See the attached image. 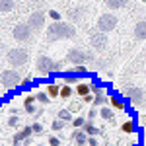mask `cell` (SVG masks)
Wrapping results in <instances>:
<instances>
[{
	"label": "cell",
	"mask_w": 146,
	"mask_h": 146,
	"mask_svg": "<svg viewBox=\"0 0 146 146\" xmlns=\"http://www.w3.org/2000/svg\"><path fill=\"white\" fill-rule=\"evenodd\" d=\"M47 16H49V18L53 20V22H60V14H58L56 10H51L49 14H47Z\"/></svg>",
	"instance_id": "836d02e7"
},
{
	"label": "cell",
	"mask_w": 146,
	"mask_h": 146,
	"mask_svg": "<svg viewBox=\"0 0 146 146\" xmlns=\"http://www.w3.org/2000/svg\"><path fill=\"white\" fill-rule=\"evenodd\" d=\"M8 62H10V66L14 68H20V66H25L27 64V60H29V53H27V49H23V47H14L8 51Z\"/></svg>",
	"instance_id": "7a4b0ae2"
},
{
	"label": "cell",
	"mask_w": 146,
	"mask_h": 146,
	"mask_svg": "<svg viewBox=\"0 0 146 146\" xmlns=\"http://www.w3.org/2000/svg\"><path fill=\"white\" fill-rule=\"evenodd\" d=\"M121 131H123L125 135H133L136 131V125H135V121H125L123 125H121Z\"/></svg>",
	"instance_id": "603a6c76"
},
{
	"label": "cell",
	"mask_w": 146,
	"mask_h": 146,
	"mask_svg": "<svg viewBox=\"0 0 146 146\" xmlns=\"http://www.w3.org/2000/svg\"><path fill=\"white\" fill-rule=\"evenodd\" d=\"M92 103H94V105H98V107H101V105H105V103H107V98H103V94H98V96H94Z\"/></svg>",
	"instance_id": "4316f807"
},
{
	"label": "cell",
	"mask_w": 146,
	"mask_h": 146,
	"mask_svg": "<svg viewBox=\"0 0 146 146\" xmlns=\"http://www.w3.org/2000/svg\"><path fill=\"white\" fill-rule=\"evenodd\" d=\"M96 115H98V111H96V109H92V111L88 113V119H90V121H92V119H94V117H96Z\"/></svg>",
	"instance_id": "b9f144b4"
},
{
	"label": "cell",
	"mask_w": 146,
	"mask_h": 146,
	"mask_svg": "<svg viewBox=\"0 0 146 146\" xmlns=\"http://www.w3.org/2000/svg\"><path fill=\"white\" fill-rule=\"evenodd\" d=\"M23 109L25 113H35V94H27L25 98H23Z\"/></svg>",
	"instance_id": "4fadbf2b"
},
{
	"label": "cell",
	"mask_w": 146,
	"mask_h": 146,
	"mask_svg": "<svg viewBox=\"0 0 146 146\" xmlns=\"http://www.w3.org/2000/svg\"><path fill=\"white\" fill-rule=\"evenodd\" d=\"M12 35H14V39H16L18 43H31V39H33V29L25 22H20V23L14 25Z\"/></svg>",
	"instance_id": "3957f363"
},
{
	"label": "cell",
	"mask_w": 146,
	"mask_h": 146,
	"mask_svg": "<svg viewBox=\"0 0 146 146\" xmlns=\"http://www.w3.org/2000/svg\"><path fill=\"white\" fill-rule=\"evenodd\" d=\"M82 131H84L88 136H96V135H98V127H94L92 121H86V123L82 125Z\"/></svg>",
	"instance_id": "7402d4cb"
},
{
	"label": "cell",
	"mask_w": 146,
	"mask_h": 146,
	"mask_svg": "<svg viewBox=\"0 0 146 146\" xmlns=\"http://www.w3.org/2000/svg\"><path fill=\"white\" fill-rule=\"evenodd\" d=\"M68 18L72 22H82V8H72L68 10Z\"/></svg>",
	"instance_id": "cb8c5ba5"
},
{
	"label": "cell",
	"mask_w": 146,
	"mask_h": 146,
	"mask_svg": "<svg viewBox=\"0 0 146 146\" xmlns=\"http://www.w3.org/2000/svg\"><path fill=\"white\" fill-rule=\"evenodd\" d=\"M20 74L16 72V70H4L2 74H0V82H2V86L6 88V90H14V88H18V84H20Z\"/></svg>",
	"instance_id": "52a82bcc"
},
{
	"label": "cell",
	"mask_w": 146,
	"mask_h": 146,
	"mask_svg": "<svg viewBox=\"0 0 146 146\" xmlns=\"http://www.w3.org/2000/svg\"><path fill=\"white\" fill-rule=\"evenodd\" d=\"M86 123V119L84 117H76V119H72V127L74 129H82V125Z\"/></svg>",
	"instance_id": "1f68e13d"
},
{
	"label": "cell",
	"mask_w": 146,
	"mask_h": 146,
	"mask_svg": "<svg viewBox=\"0 0 146 146\" xmlns=\"http://www.w3.org/2000/svg\"><path fill=\"white\" fill-rule=\"evenodd\" d=\"M90 45L94 47V51H105V47H107V33H101V31H92L90 33Z\"/></svg>",
	"instance_id": "ba28073f"
},
{
	"label": "cell",
	"mask_w": 146,
	"mask_h": 146,
	"mask_svg": "<svg viewBox=\"0 0 146 146\" xmlns=\"http://www.w3.org/2000/svg\"><path fill=\"white\" fill-rule=\"evenodd\" d=\"M35 101L41 103V105H47V103L51 101V98H49V96L45 94V90H43V92H37V94H35Z\"/></svg>",
	"instance_id": "d4e9b609"
},
{
	"label": "cell",
	"mask_w": 146,
	"mask_h": 146,
	"mask_svg": "<svg viewBox=\"0 0 146 146\" xmlns=\"http://www.w3.org/2000/svg\"><path fill=\"white\" fill-rule=\"evenodd\" d=\"M68 111L72 113V111H80V103H72L70 107H68Z\"/></svg>",
	"instance_id": "60d3db41"
},
{
	"label": "cell",
	"mask_w": 146,
	"mask_h": 146,
	"mask_svg": "<svg viewBox=\"0 0 146 146\" xmlns=\"http://www.w3.org/2000/svg\"><path fill=\"white\" fill-rule=\"evenodd\" d=\"M20 88H29L31 86V80L29 78H20V84H18Z\"/></svg>",
	"instance_id": "d590c367"
},
{
	"label": "cell",
	"mask_w": 146,
	"mask_h": 146,
	"mask_svg": "<svg viewBox=\"0 0 146 146\" xmlns=\"http://www.w3.org/2000/svg\"><path fill=\"white\" fill-rule=\"evenodd\" d=\"M86 144H90V146H100V142H98V138L96 136H88V142Z\"/></svg>",
	"instance_id": "74e56055"
},
{
	"label": "cell",
	"mask_w": 146,
	"mask_h": 146,
	"mask_svg": "<svg viewBox=\"0 0 146 146\" xmlns=\"http://www.w3.org/2000/svg\"><path fill=\"white\" fill-rule=\"evenodd\" d=\"M62 70V62H58V60H53V64H51V74H58Z\"/></svg>",
	"instance_id": "f546056e"
},
{
	"label": "cell",
	"mask_w": 146,
	"mask_h": 146,
	"mask_svg": "<svg viewBox=\"0 0 146 146\" xmlns=\"http://www.w3.org/2000/svg\"><path fill=\"white\" fill-rule=\"evenodd\" d=\"M20 133H22L23 140H25V142H27V138H29V136L33 135V133H31V125H25V127H23V129H22V131H20Z\"/></svg>",
	"instance_id": "f1b7e54d"
},
{
	"label": "cell",
	"mask_w": 146,
	"mask_h": 146,
	"mask_svg": "<svg viewBox=\"0 0 146 146\" xmlns=\"http://www.w3.org/2000/svg\"><path fill=\"white\" fill-rule=\"evenodd\" d=\"M37 146H43V144H37Z\"/></svg>",
	"instance_id": "ee69618b"
},
{
	"label": "cell",
	"mask_w": 146,
	"mask_h": 146,
	"mask_svg": "<svg viewBox=\"0 0 146 146\" xmlns=\"http://www.w3.org/2000/svg\"><path fill=\"white\" fill-rule=\"evenodd\" d=\"M51 64H53V58L47 55H39L35 58V68L37 72H41L43 76H49L51 74Z\"/></svg>",
	"instance_id": "30bf717a"
},
{
	"label": "cell",
	"mask_w": 146,
	"mask_h": 146,
	"mask_svg": "<svg viewBox=\"0 0 146 146\" xmlns=\"http://www.w3.org/2000/svg\"><path fill=\"white\" fill-rule=\"evenodd\" d=\"M72 96H74L72 86H68V84H64V86H58V98H62V100H70Z\"/></svg>",
	"instance_id": "2e32d148"
},
{
	"label": "cell",
	"mask_w": 146,
	"mask_h": 146,
	"mask_svg": "<svg viewBox=\"0 0 146 146\" xmlns=\"http://www.w3.org/2000/svg\"><path fill=\"white\" fill-rule=\"evenodd\" d=\"M66 72H70V74H76V76H86V74H88V68H86V64H72V66L68 68Z\"/></svg>",
	"instance_id": "ac0fdd59"
},
{
	"label": "cell",
	"mask_w": 146,
	"mask_h": 146,
	"mask_svg": "<svg viewBox=\"0 0 146 146\" xmlns=\"http://www.w3.org/2000/svg\"><path fill=\"white\" fill-rule=\"evenodd\" d=\"M58 144H60V140H58L56 136H51V138H49V146H58Z\"/></svg>",
	"instance_id": "ab89813d"
},
{
	"label": "cell",
	"mask_w": 146,
	"mask_h": 146,
	"mask_svg": "<svg viewBox=\"0 0 146 146\" xmlns=\"http://www.w3.org/2000/svg\"><path fill=\"white\" fill-rule=\"evenodd\" d=\"M88 58H92L90 53H86V51H82L78 47H72L70 51L66 53V58L62 60V62H72V64H84Z\"/></svg>",
	"instance_id": "8992f818"
},
{
	"label": "cell",
	"mask_w": 146,
	"mask_h": 146,
	"mask_svg": "<svg viewBox=\"0 0 146 146\" xmlns=\"http://www.w3.org/2000/svg\"><path fill=\"white\" fill-rule=\"evenodd\" d=\"M45 94L51 98V100L58 98V84H56V82H53V84H47V86H45Z\"/></svg>",
	"instance_id": "d6986e66"
},
{
	"label": "cell",
	"mask_w": 146,
	"mask_h": 146,
	"mask_svg": "<svg viewBox=\"0 0 146 146\" xmlns=\"http://www.w3.org/2000/svg\"><path fill=\"white\" fill-rule=\"evenodd\" d=\"M123 96L131 101V105H135V107H144V90H142V88L129 86V88H125Z\"/></svg>",
	"instance_id": "5b68a950"
},
{
	"label": "cell",
	"mask_w": 146,
	"mask_h": 146,
	"mask_svg": "<svg viewBox=\"0 0 146 146\" xmlns=\"http://www.w3.org/2000/svg\"><path fill=\"white\" fill-rule=\"evenodd\" d=\"M45 18H47V16L43 14V12L35 10V12H31V14H29V18H27V22H25V23H27L33 31H39V29L45 25Z\"/></svg>",
	"instance_id": "9c48e42d"
},
{
	"label": "cell",
	"mask_w": 146,
	"mask_h": 146,
	"mask_svg": "<svg viewBox=\"0 0 146 146\" xmlns=\"http://www.w3.org/2000/svg\"><path fill=\"white\" fill-rule=\"evenodd\" d=\"M31 133H33V135H39V133H43V127H41L39 123H33V125H31Z\"/></svg>",
	"instance_id": "e575fe53"
},
{
	"label": "cell",
	"mask_w": 146,
	"mask_h": 146,
	"mask_svg": "<svg viewBox=\"0 0 146 146\" xmlns=\"http://www.w3.org/2000/svg\"><path fill=\"white\" fill-rule=\"evenodd\" d=\"M109 103H111L113 109H119V111H125V109H127V101L121 100V98H119V96H115V94L109 96Z\"/></svg>",
	"instance_id": "9a60e30c"
},
{
	"label": "cell",
	"mask_w": 146,
	"mask_h": 146,
	"mask_svg": "<svg viewBox=\"0 0 146 146\" xmlns=\"http://www.w3.org/2000/svg\"><path fill=\"white\" fill-rule=\"evenodd\" d=\"M14 6H16V0H0V14L12 12Z\"/></svg>",
	"instance_id": "ffe728a7"
},
{
	"label": "cell",
	"mask_w": 146,
	"mask_h": 146,
	"mask_svg": "<svg viewBox=\"0 0 146 146\" xmlns=\"http://www.w3.org/2000/svg\"><path fill=\"white\" fill-rule=\"evenodd\" d=\"M62 127H64V121H60V119H55L53 125H51V129H53V131H60Z\"/></svg>",
	"instance_id": "d6a6232c"
},
{
	"label": "cell",
	"mask_w": 146,
	"mask_h": 146,
	"mask_svg": "<svg viewBox=\"0 0 146 146\" xmlns=\"http://www.w3.org/2000/svg\"><path fill=\"white\" fill-rule=\"evenodd\" d=\"M74 37H76V29L72 23L53 22L47 27V39L49 41H66V39H74Z\"/></svg>",
	"instance_id": "6da1fadb"
},
{
	"label": "cell",
	"mask_w": 146,
	"mask_h": 146,
	"mask_svg": "<svg viewBox=\"0 0 146 146\" xmlns=\"http://www.w3.org/2000/svg\"><path fill=\"white\" fill-rule=\"evenodd\" d=\"M117 23H119V18L115 14H101L100 18H98L96 27H98V31H101V33H109V31H113L117 27Z\"/></svg>",
	"instance_id": "277c9868"
},
{
	"label": "cell",
	"mask_w": 146,
	"mask_h": 146,
	"mask_svg": "<svg viewBox=\"0 0 146 146\" xmlns=\"http://www.w3.org/2000/svg\"><path fill=\"white\" fill-rule=\"evenodd\" d=\"M70 140H72L76 146H86V142H88V135H86L82 129H76V131L72 133V136H70Z\"/></svg>",
	"instance_id": "7c38bea8"
},
{
	"label": "cell",
	"mask_w": 146,
	"mask_h": 146,
	"mask_svg": "<svg viewBox=\"0 0 146 146\" xmlns=\"http://www.w3.org/2000/svg\"><path fill=\"white\" fill-rule=\"evenodd\" d=\"M8 125H10V127H16V125H18V117H16V115H10V117H8Z\"/></svg>",
	"instance_id": "f35d334b"
},
{
	"label": "cell",
	"mask_w": 146,
	"mask_h": 146,
	"mask_svg": "<svg viewBox=\"0 0 146 146\" xmlns=\"http://www.w3.org/2000/svg\"><path fill=\"white\" fill-rule=\"evenodd\" d=\"M100 117L103 119V121H113L115 113H113V109H109V107H105V105H101V109H100Z\"/></svg>",
	"instance_id": "44dd1931"
},
{
	"label": "cell",
	"mask_w": 146,
	"mask_h": 146,
	"mask_svg": "<svg viewBox=\"0 0 146 146\" xmlns=\"http://www.w3.org/2000/svg\"><path fill=\"white\" fill-rule=\"evenodd\" d=\"M62 80H64V84H68V86H74L76 82H80V78H76V74H70V72H66L62 76Z\"/></svg>",
	"instance_id": "484cf974"
},
{
	"label": "cell",
	"mask_w": 146,
	"mask_h": 146,
	"mask_svg": "<svg viewBox=\"0 0 146 146\" xmlns=\"http://www.w3.org/2000/svg\"><path fill=\"white\" fill-rule=\"evenodd\" d=\"M129 4V0H105V6L109 10H121Z\"/></svg>",
	"instance_id": "e0dca14e"
},
{
	"label": "cell",
	"mask_w": 146,
	"mask_h": 146,
	"mask_svg": "<svg viewBox=\"0 0 146 146\" xmlns=\"http://www.w3.org/2000/svg\"><path fill=\"white\" fill-rule=\"evenodd\" d=\"M74 94L80 96V98L86 96V94H92V92H90V82H82V80L76 82V84H74Z\"/></svg>",
	"instance_id": "5bb4252c"
},
{
	"label": "cell",
	"mask_w": 146,
	"mask_h": 146,
	"mask_svg": "<svg viewBox=\"0 0 146 146\" xmlns=\"http://www.w3.org/2000/svg\"><path fill=\"white\" fill-rule=\"evenodd\" d=\"M144 123H146V117H144V115H140V127H144Z\"/></svg>",
	"instance_id": "7bdbcfd3"
},
{
	"label": "cell",
	"mask_w": 146,
	"mask_h": 146,
	"mask_svg": "<svg viewBox=\"0 0 146 146\" xmlns=\"http://www.w3.org/2000/svg\"><path fill=\"white\" fill-rule=\"evenodd\" d=\"M94 100V94H86V96H82V103H92Z\"/></svg>",
	"instance_id": "8d00e7d4"
},
{
	"label": "cell",
	"mask_w": 146,
	"mask_h": 146,
	"mask_svg": "<svg viewBox=\"0 0 146 146\" xmlns=\"http://www.w3.org/2000/svg\"><path fill=\"white\" fill-rule=\"evenodd\" d=\"M103 86H100V84H90V92L94 94V96H98V94H103Z\"/></svg>",
	"instance_id": "4dcf8cb0"
},
{
	"label": "cell",
	"mask_w": 146,
	"mask_h": 146,
	"mask_svg": "<svg viewBox=\"0 0 146 146\" xmlns=\"http://www.w3.org/2000/svg\"><path fill=\"white\" fill-rule=\"evenodd\" d=\"M58 119H60V121H64V123H66V121H72V113L68 111V109H60Z\"/></svg>",
	"instance_id": "83f0119b"
},
{
	"label": "cell",
	"mask_w": 146,
	"mask_h": 146,
	"mask_svg": "<svg viewBox=\"0 0 146 146\" xmlns=\"http://www.w3.org/2000/svg\"><path fill=\"white\" fill-rule=\"evenodd\" d=\"M133 35H135V39L136 41H144L146 39V23H144V20H140V22H136V25H135V29H133Z\"/></svg>",
	"instance_id": "8fae6325"
}]
</instances>
